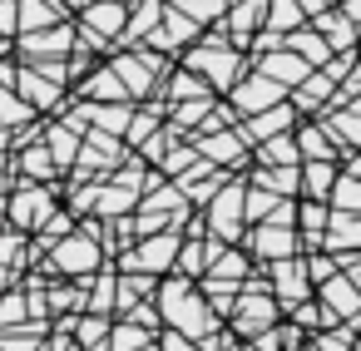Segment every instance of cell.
Wrapping results in <instances>:
<instances>
[{"label": "cell", "instance_id": "3", "mask_svg": "<svg viewBox=\"0 0 361 351\" xmlns=\"http://www.w3.org/2000/svg\"><path fill=\"white\" fill-rule=\"evenodd\" d=\"M282 312H277V302H272V287H267V277L257 272V277H243L238 282V297H233V312L223 316L228 321V331L238 336V341H247V336H257L262 326H272Z\"/></svg>", "mask_w": 361, "mask_h": 351}, {"label": "cell", "instance_id": "21", "mask_svg": "<svg viewBox=\"0 0 361 351\" xmlns=\"http://www.w3.org/2000/svg\"><path fill=\"white\" fill-rule=\"evenodd\" d=\"M70 94H75V99H94V104H114V99H129V94H124V85L114 80V70H109V65H99L94 75L75 80V85H70ZM129 104H134V99H129Z\"/></svg>", "mask_w": 361, "mask_h": 351}, {"label": "cell", "instance_id": "1", "mask_svg": "<svg viewBox=\"0 0 361 351\" xmlns=\"http://www.w3.org/2000/svg\"><path fill=\"white\" fill-rule=\"evenodd\" d=\"M154 312H159V326H173V331H183L188 341H198V336H208V331H218L223 321L208 312V302L198 297V282H188V277H178V272H169V277H159V287H154Z\"/></svg>", "mask_w": 361, "mask_h": 351}, {"label": "cell", "instance_id": "20", "mask_svg": "<svg viewBox=\"0 0 361 351\" xmlns=\"http://www.w3.org/2000/svg\"><path fill=\"white\" fill-rule=\"evenodd\" d=\"M40 144L50 149V159H55V168L65 173V168L75 164V154H80V129H70L65 119H55V114H50V119L40 124Z\"/></svg>", "mask_w": 361, "mask_h": 351}, {"label": "cell", "instance_id": "9", "mask_svg": "<svg viewBox=\"0 0 361 351\" xmlns=\"http://www.w3.org/2000/svg\"><path fill=\"white\" fill-rule=\"evenodd\" d=\"M223 99L233 104V114H238V119H247V114H257V109H267V104L287 99V90H282V85H272L267 75L247 70V75H238V80H233V90H228Z\"/></svg>", "mask_w": 361, "mask_h": 351}, {"label": "cell", "instance_id": "12", "mask_svg": "<svg viewBox=\"0 0 361 351\" xmlns=\"http://www.w3.org/2000/svg\"><path fill=\"white\" fill-rule=\"evenodd\" d=\"M198 35H203V30H198V25H193V20L183 16V11H173L169 0H164V16H159V25H154V30L144 35V45H149V50H169V55H183V50H188V45H193Z\"/></svg>", "mask_w": 361, "mask_h": 351}, {"label": "cell", "instance_id": "7", "mask_svg": "<svg viewBox=\"0 0 361 351\" xmlns=\"http://www.w3.org/2000/svg\"><path fill=\"white\" fill-rule=\"evenodd\" d=\"M188 139V149L203 159V164H213V168H233V173H247L252 168V154H247V144L233 134V129H208V134H183Z\"/></svg>", "mask_w": 361, "mask_h": 351}, {"label": "cell", "instance_id": "33", "mask_svg": "<svg viewBox=\"0 0 361 351\" xmlns=\"http://www.w3.org/2000/svg\"><path fill=\"white\" fill-rule=\"evenodd\" d=\"M11 183H16V164H11V154H0V198L11 193Z\"/></svg>", "mask_w": 361, "mask_h": 351}, {"label": "cell", "instance_id": "18", "mask_svg": "<svg viewBox=\"0 0 361 351\" xmlns=\"http://www.w3.org/2000/svg\"><path fill=\"white\" fill-rule=\"evenodd\" d=\"M351 247H361V213H341V208H326L322 252H351Z\"/></svg>", "mask_w": 361, "mask_h": 351}, {"label": "cell", "instance_id": "29", "mask_svg": "<svg viewBox=\"0 0 361 351\" xmlns=\"http://www.w3.org/2000/svg\"><path fill=\"white\" fill-rule=\"evenodd\" d=\"M25 119H35V109H30L11 85H0V124H6V129H20Z\"/></svg>", "mask_w": 361, "mask_h": 351}, {"label": "cell", "instance_id": "23", "mask_svg": "<svg viewBox=\"0 0 361 351\" xmlns=\"http://www.w3.org/2000/svg\"><path fill=\"white\" fill-rule=\"evenodd\" d=\"M292 144H297V159H336V144L322 134L317 119H297L292 124Z\"/></svg>", "mask_w": 361, "mask_h": 351}, {"label": "cell", "instance_id": "8", "mask_svg": "<svg viewBox=\"0 0 361 351\" xmlns=\"http://www.w3.org/2000/svg\"><path fill=\"white\" fill-rule=\"evenodd\" d=\"M238 242H243V252H247L257 267H267V262H277V257H297V252H302V247H297V228H282V223H272V218L247 223Z\"/></svg>", "mask_w": 361, "mask_h": 351}, {"label": "cell", "instance_id": "26", "mask_svg": "<svg viewBox=\"0 0 361 351\" xmlns=\"http://www.w3.org/2000/svg\"><path fill=\"white\" fill-rule=\"evenodd\" d=\"M282 45H287L292 55H302V60H307L312 70H317V65H322V60L331 55V50H326V40H322V35H317L312 25H297L292 35H282Z\"/></svg>", "mask_w": 361, "mask_h": 351}, {"label": "cell", "instance_id": "19", "mask_svg": "<svg viewBox=\"0 0 361 351\" xmlns=\"http://www.w3.org/2000/svg\"><path fill=\"white\" fill-rule=\"evenodd\" d=\"M307 25L326 40V50L336 55V50H356V25L336 11V6H326V11H317V16H307Z\"/></svg>", "mask_w": 361, "mask_h": 351}, {"label": "cell", "instance_id": "36", "mask_svg": "<svg viewBox=\"0 0 361 351\" xmlns=\"http://www.w3.org/2000/svg\"><path fill=\"white\" fill-rule=\"evenodd\" d=\"M0 228H6V198H0Z\"/></svg>", "mask_w": 361, "mask_h": 351}, {"label": "cell", "instance_id": "24", "mask_svg": "<svg viewBox=\"0 0 361 351\" xmlns=\"http://www.w3.org/2000/svg\"><path fill=\"white\" fill-rule=\"evenodd\" d=\"M297 25H307V11L297 6V0H267V11H262V30L267 35H292Z\"/></svg>", "mask_w": 361, "mask_h": 351}, {"label": "cell", "instance_id": "2", "mask_svg": "<svg viewBox=\"0 0 361 351\" xmlns=\"http://www.w3.org/2000/svg\"><path fill=\"white\" fill-rule=\"evenodd\" d=\"M183 70H193V75H198V80L223 99V94L233 90V80H238V75H247L252 65H247V55H243V50H233V45H228L223 25L213 20V30H208V35H198V40L183 50Z\"/></svg>", "mask_w": 361, "mask_h": 351}, {"label": "cell", "instance_id": "10", "mask_svg": "<svg viewBox=\"0 0 361 351\" xmlns=\"http://www.w3.org/2000/svg\"><path fill=\"white\" fill-rule=\"evenodd\" d=\"M70 45H75V25H70V20H55V25H45V30L20 35V40L11 45V55H20V60H65Z\"/></svg>", "mask_w": 361, "mask_h": 351}, {"label": "cell", "instance_id": "34", "mask_svg": "<svg viewBox=\"0 0 361 351\" xmlns=\"http://www.w3.org/2000/svg\"><path fill=\"white\" fill-rule=\"evenodd\" d=\"M297 6H302L307 16H317V11H326V6H331V0H297Z\"/></svg>", "mask_w": 361, "mask_h": 351}, {"label": "cell", "instance_id": "30", "mask_svg": "<svg viewBox=\"0 0 361 351\" xmlns=\"http://www.w3.org/2000/svg\"><path fill=\"white\" fill-rule=\"evenodd\" d=\"M193 159H198V154H193L188 144H178V139H173V144H169V154L159 159V173H164V178H178V173H183Z\"/></svg>", "mask_w": 361, "mask_h": 351}, {"label": "cell", "instance_id": "32", "mask_svg": "<svg viewBox=\"0 0 361 351\" xmlns=\"http://www.w3.org/2000/svg\"><path fill=\"white\" fill-rule=\"evenodd\" d=\"M272 331H277V346H282V351L307 346V331H302V326H292V321H282V316H277V326H272Z\"/></svg>", "mask_w": 361, "mask_h": 351}, {"label": "cell", "instance_id": "16", "mask_svg": "<svg viewBox=\"0 0 361 351\" xmlns=\"http://www.w3.org/2000/svg\"><path fill=\"white\" fill-rule=\"evenodd\" d=\"M159 16H164V0H129V16H124V25H119V35H114V50L144 45V35L159 25Z\"/></svg>", "mask_w": 361, "mask_h": 351}, {"label": "cell", "instance_id": "14", "mask_svg": "<svg viewBox=\"0 0 361 351\" xmlns=\"http://www.w3.org/2000/svg\"><path fill=\"white\" fill-rule=\"evenodd\" d=\"M317 124H322V134L336 144V159H346V154H356V144H361V104H346V109H322V114H312Z\"/></svg>", "mask_w": 361, "mask_h": 351}, {"label": "cell", "instance_id": "31", "mask_svg": "<svg viewBox=\"0 0 361 351\" xmlns=\"http://www.w3.org/2000/svg\"><path fill=\"white\" fill-rule=\"evenodd\" d=\"M154 346H159V351H198V341H188V336L173 331V326H159V331H154Z\"/></svg>", "mask_w": 361, "mask_h": 351}, {"label": "cell", "instance_id": "27", "mask_svg": "<svg viewBox=\"0 0 361 351\" xmlns=\"http://www.w3.org/2000/svg\"><path fill=\"white\" fill-rule=\"evenodd\" d=\"M203 277H223V282H243V277H252V257H247L243 247H223V252L213 257V267H208Z\"/></svg>", "mask_w": 361, "mask_h": 351}, {"label": "cell", "instance_id": "22", "mask_svg": "<svg viewBox=\"0 0 361 351\" xmlns=\"http://www.w3.org/2000/svg\"><path fill=\"white\" fill-rule=\"evenodd\" d=\"M11 164H16L20 178H30V183H60V168H55V159H50V149H45L40 139L25 144V149H16Z\"/></svg>", "mask_w": 361, "mask_h": 351}, {"label": "cell", "instance_id": "15", "mask_svg": "<svg viewBox=\"0 0 361 351\" xmlns=\"http://www.w3.org/2000/svg\"><path fill=\"white\" fill-rule=\"evenodd\" d=\"M247 65H252L257 75H267L272 85H282V90H292V85H302V75L312 70V65H307L302 55H292L287 45H277V50H262V55H252Z\"/></svg>", "mask_w": 361, "mask_h": 351}, {"label": "cell", "instance_id": "5", "mask_svg": "<svg viewBox=\"0 0 361 351\" xmlns=\"http://www.w3.org/2000/svg\"><path fill=\"white\" fill-rule=\"evenodd\" d=\"M60 208V188L55 183H30V178H16L11 183V193H6V228H16V233H35L50 213Z\"/></svg>", "mask_w": 361, "mask_h": 351}, {"label": "cell", "instance_id": "35", "mask_svg": "<svg viewBox=\"0 0 361 351\" xmlns=\"http://www.w3.org/2000/svg\"><path fill=\"white\" fill-rule=\"evenodd\" d=\"M60 6H65V11H70V16H80V11H85V6H94V0H60Z\"/></svg>", "mask_w": 361, "mask_h": 351}, {"label": "cell", "instance_id": "6", "mask_svg": "<svg viewBox=\"0 0 361 351\" xmlns=\"http://www.w3.org/2000/svg\"><path fill=\"white\" fill-rule=\"evenodd\" d=\"M243 188H247V178L243 173H233L208 203H203V223H208V233L213 238H223V242H238L243 238Z\"/></svg>", "mask_w": 361, "mask_h": 351}, {"label": "cell", "instance_id": "13", "mask_svg": "<svg viewBox=\"0 0 361 351\" xmlns=\"http://www.w3.org/2000/svg\"><path fill=\"white\" fill-rule=\"evenodd\" d=\"M312 297L336 316V321H351V316H361V282H351L346 272H331L326 282H317L312 287Z\"/></svg>", "mask_w": 361, "mask_h": 351}, {"label": "cell", "instance_id": "17", "mask_svg": "<svg viewBox=\"0 0 361 351\" xmlns=\"http://www.w3.org/2000/svg\"><path fill=\"white\" fill-rule=\"evenodd\" d=\"M124 16H129V0H94V6H85V11L70 16V20H75L80 30H94V35L114 40L119 25H124Z\"/></svg>", "mask_w": 361, "mask_h": 351}, {"label": "cell", "instance_id": "25", "mask_svg": "<svg viewBox=\"0 0 361 351\" xmlns=\"http://www.w3.org/2000/svg\"><path fill=\"white\" fill-rule=\"evenodd\" d=\"M149 341H154V331L139 326V321H129V316H114V321H109V336H104L109 351H139V346H149Z\"/></svg>", "mask_w": 361, "mask_h": 351}, {"label": "cell", "instance_id": "4", "mask_svg": "<svg viewBox=\"0 0 361 351\" xmlns=\"http://www.w3.org/2000/svg\"><path fill=\"white\" fill-rule=\"evenodd\" d=\"M109 257H104V247L90 238V233H65L40 262H35V272H45V277H90V272H99Z\"/></svg>", "mask_w": 361, "mask_h": 351}, {"label": "cell", "instance_id": "37", "mask_svg": "<svg viewBox=\"0 0 361 351\" xmlns=\"http://www.w3.org/2000/svg\"><path fill=\"white\" fill-rule=\"evenodd\" d=\"M297 351H307V346H297Z\"/></svg>", "mask_w": 361, "mask_h": 351}, {"label": "cell", "instance_id": "11", "mask_svg": "<svg viewBox=\"0 0 361 351\" xmlns=\"http://www.w3.org/2000/svg\"><path fill=\"white\" fill-rule=\"evenodd\" d=\"M267 287H272V302H277V312H287L292 302L312 297V282H307L302 252H297V257H277V262H267Z\"/></svg>", "mask_w": 361, "mask_h": 351}, {"label": "cell", "instance_id": "28", "mask_svg": "<svg viewBox=\"0 0 361 351\" xmlns=\"http://www.w3.org/2000/svg\"><path fill=\"white\" fill-rule=\"evenodd\" d=\"M169 6H173V11H183V16L203 30V25L223 20V6H228V0H169Z\"/></svg>", "mask_w": 361, "mask_h": 351}]
</instances>
